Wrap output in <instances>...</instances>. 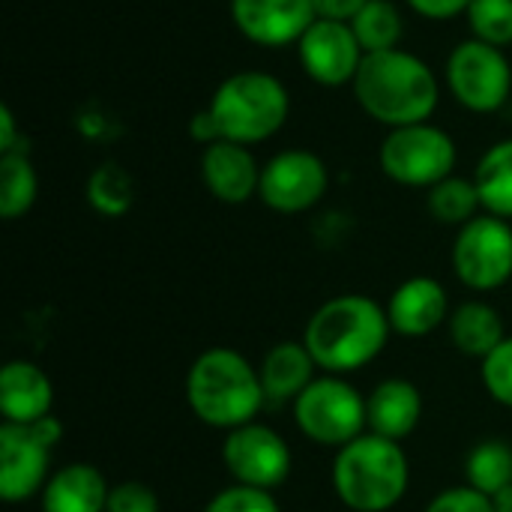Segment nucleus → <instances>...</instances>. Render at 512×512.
Masks as SVG:
<instances>
[{"mask_svg":"<svg viewBox=\"0 0 512 512\" xmlns=\"http://www.w3.org/2000/svg\"><path fill=\"white\" fill-rule=\"evenodd\" d=\"M474 183L483 201V213L512 222V138L492 144L477 162Z\"/></svg>","mask_w":512,"mask_h":512,"instance_id":"4be33fe9","label":"nucleus"},{"mask_svg":"<svg viewBox=\"0 0 512 512\" xmlns=\"http://www.w3.org/2000/svg\"><path fill=\"white\" fill-rule=\"evenodd\" d=\"M447 330H450V339H453L456 351H462L468 357H477V360H486L507 339V327H504L501 312L486 300L459 303L450 312Z\"/></svg>","mask_w":512,"mask_h":512,"instance_id":"412c9836","label":"nucleus"},{"mask_svg":"<svg viewBox=\"0 0 512 512\" xmlns=\"http://www.w3.org/2000/svg\"><path fill=\"white\" fill-rule=\"evenodd\" d=\"M483 210L480 192L474 177H459L450 174L447 180H441L438 186L429 189V213L441 222V225H468L471 219H477Z\"/></svg>","mask_w":512,"mask_h":512,"instance_id":"a878e982","label":"nucleus"},{"mask_svg":"<svg viewBox=\"0 0 512 512\" xmlns=\"http://www.w3.org/2000/svg\"><path fill=\"white\" fill-rule=\"evenodd\" d=\"M480 378L486 393L512 411V336H507L486 360H480Z\"/></svg>","mask_w":512,"mask_h":512,"instance_id":"c85d7f7f","label":"nucleus"},{"mask_svg":"<svg viewBox=\"0 0 512 512\" xmlns=\"http://www.w3.org/2000/svg\"><path fill=\"white\" fill-rule=\"evenodd\" d=\"M291 408L297 429L318 447L342 450L369 432L366 396L342 375H318Z\"/></svg>","mask_w":512,"mask_h":512,"instance_id":"423d86ee","label":"nucleus"},{"mask_svg":"<svg viewBox=\"0 0 512 512\" xmlns=\"http://www.w3.org/2000/svg\"><path fill=\"white\" fill-rule=\"evenodd\" d=\"M51 450L27 429L15 423L0 426V498L21 504L39 498L51 480Z\"/></svg>","mask_w":512,"mask_h":512,"instance_id":"ddd939ff","label":"nucleus"},{"mask_svg":"<svg viewBox=\"0 0 512 512\" xmlns=\"http://www.w3.org/2000/svg\"><path fill=\"white\" fill-rule=\"evenodd\" d=\"M366 420L372 435L402 444L423 420V396L417 384L405 378H384L375 384V390L366 396Z\"/></svg>","mask_w":512,"mask_h":512,"instance_id":"a211bd4d","label":"nucleus"},{"mask_svg":"<svg viewBox=\"0 0 512 512\" xmlns=\"http://www.w3.org/2000/svg\"><path fill=\"white\" fill-rule=\"evenodd\" d=\"M492 507H495V512H512V486L492 495Z\"/></svg>","mask_w":512,"mask_h":512,"instance_id":"4c0bfd02","label":"nucleus"},{"mask_svg":"<svg viewBox=\"0 0 512 512\" xmlns=\"http://www.w3.org/2000/svg\"><path fill=\"white\" fill-rule=\"evenodd\" d=\"M381 171L411 189H432L456 171L459 150L447 129L432 120L390 129L378 150Z\"/></svg>","mask_w":512,"mask_h":512,"instance_id":"0eeeda50","label":"nucleus"},{"mask_svg":"<svg viewBox=\"0 0 512 512\" xmlns=\"http://www.w3.org/2000/svg\"><path fill=\"white\" fill-rule=\"evenodd\" d=\"M387 306L366 294H342L312 312L303 330L315 366L324 375H351L375 363L390 342Z\"/></svg>","mask_w":512,"mask_h":512,"instance_id":"f257e3e1","label":"nucleus"},{"mask_svg":"<svg viewBox=\"0 0 512 512\" xmlns=\"http://www.w3.org/2000/svg\"><path fill=\"white\" fill-rule=\"evenodd\" d=\"M27 429H30V432H33V435H36L48 450H54V447L63 441V432H66V429H63V423H60L54 414H48V417L36 420V423H33V426H27Z\"/></svg>","mask_w":512,"mask_h":512,"instance_id":"c9c22d12","label":"nucleus"},{"mask_svg":"<svg viewBox=\"0 0 512 512\" xmlns=\"http://www.w3.org/2000/svg\"><path fill=\"white\" fill-rule=\"evenodd\" d=\"M450 258L465 288L477 294L504 288L512 279V225L501 216L480 213L459 228Z\"/></svg>","mask_w":512,"mask_h":512,"instance_id":"1a4fd4ad","label":"nucleus"},{"mask_svg":"<svg viewBox=\"0 0 512 512\" xmlns=\"http://www.w3.org/2000/svg\"><path fill=\"white\" fill-rule=\"evenodd\" d=\"M186 402L210 429H240L255 423L267 393L258 366L234 348H210L186 372Z\"/></svg>","mask_w":512,"mask_h":512,"instance_id":"7ed1b4c3","label":"nucleus"},{"mask_svg":"<svg viewBox=\"0 0 512 512\" xmlns=\"http://www.w3.org/2000/svg\"><path fill=\"white\" fill-rule=\"evenodd\" d=\"M423 512H495V507H492V498H486L483 492L465 483V486H450L438 492Z\"/></svg>","mask_w":512,"mask_h":512,"instance_id":"2f4dec72","label":"nucleus"},{"mask_svg":"<svg viewBox=\"0 0 512 512\" xmlns=\"http://www.w3.org/2000/svg\"><path fill=\"white\" fill-rule=\"evenodd\" d=\"M105 512H159V495L141 480L114 483Z\"/></svg>","mask_w":512,"mask_h":512,"instance_id":"7c9ffc66","label":"nucleus"},{"mask_svg":"<svg viewBox=\"0 0 512 512\" xmlns=\"http://www.w3.org/2000/svg\"><path fill=\"white\" fill-rule=\"evenodd\" d=\"M54 405V384L33 360H9L0 369V414L3 423L33 426L48 417Z\"/></svg>","mask_w":512,"mask_h":512,"instance_id":"f3484780","label":"nucleus"},{"mask_svg":"<svg viewBox=\"0 0 512 512\" xmlns=\"http://www.w3.org/2000/svg\"><path fill=\"white\" fill-rule=\"evenodd\" d=\"M297 57L306 72L321 87L354 84L366 51L360 48L348 21L318 18L297 42Z\"/></svg>","mask_w":512,"mask_h":512,"instance_id":"f8f14e48","label":"nucleus"},{"mask_svg":"<svg viewBox=\"0 0 512 512\" xmlns=\"http://www.w3.org/2000/svg\"><path fill=\"white\" fill-rule=\"evenodd\" d=\"M87 204L108 219L126 216L132 201H135V183L129 171L117 162H102L90 177H87Z\"/></svg>","mask_w":512,"mask_h":512,"instance_id":"bb28decb","label":"nucleus"},{"mask_svg":"<svg viewBox=\"0 0 512 512\" xmlns=\"http://www.w3.org/2000/svg\"><path fill=\"white\" fill-rule=\"evenodd\" d=\"M369 0H312L315 15L327 21H354V15L366 6Z\"/></svg>","mask_w":512,"mask_h":512,"instance_id":"72a5a7b5","label":"nucleus"},{"mask_svg":"<svg viewBox=\"0 0 512 512\" xmlns=\"http://www.w3.org/2000/svg\"><path fill=\"white\" fill-rule=\"evenodd\" d=\"M39 195V177L24 150L0 153V216L15 222L27 216Z\"/></svg>","mask_w":512,"mask_h":512,"instance_id":"5701e85b","label":"nucleus"},{"mask_svg":"<svg viewBox=\"0 0 512 512\" xmlns=\"http://www.w3.org/2000/svg\"><path fill=\"white\" fill-rule=\"evenodd\" d=\"M465 483L486 498L512 486V447L501 438L480 441L465 459Z\"/></svg>","mask_w":512,"mask_h":512,"instance_id":"393cba45","label":"nucleus"},{"mask_svg":"<svg viewBox=\"0 0 512 512\" xmlns=\"http://www.w3.org/2000/svg\"><path fill=\"white\" fill-rule=\"evenodd\" d=\"M231 21L261 48L297 45L318 21L312 0H231Z\"/></svg>","mask_w":512,"mask_h":512,"instance_id":"4468645a","label":"nucleus"},{"mask_svg":"<svg viewBox=\"0 0 512 512\" xmlns=\"http://www.w3.org/2000/svg\"><path fill=\"white\" fill-rule=\"evenodd\" d=\"M417 15L429 21H450L456 15H465L471 0H405Z\"/></svg>","mask_w":512,"mask_h":512,"instance_id":"473e14b6","label":"nucleus"},{"mask_svg":"<svg viewBox=\"0 0 512 512\" xmlns=\"http://www.w3.org/2000/svg\"><path fill=\"white\" fill-rule=\"evenodd\" d=\"M351 90L357 105L387 129L426 123L441 102L438 75L405 48L366 54Z\"/></svg>","mask_w":512,"mask_h":512,"instance_id":"f03ea898","label":"nucleus"},{"mask_svg":"<svg viewBox=\"0 0 512 512\" xmlns=\"http://www.w3.org/2000/svg\"><path fill=\"white\" fill-rule=\"evenodd\" d=\"M222 462L228 474L234 477V483L273 492L291 477L294 456H291L288 441L276 429L255 420V423L225 432Z\"/></svg>","mask_w":512,"mask_h":512,"instance_id":"9b49d317","label":"nucleus"},{"mask_svg":"<svg viewBox=\"0 0 512 512\" xmlns=\"http://www.w3.org/2000/svg\"><path fill=\"white\" fill-rule=\"evenodd\" d=\"M327 186H330V171L324 159L312 150L291 147L264 162L258 198L273 213L297 216L312 210L327 195Z\"/></svg>","mask_w":512,"mask_h":512,"instance_id":"9d476101","label":"nucleus"},{"mask_svg":"<svg viewBox=\"0 0 512 512\" xmlns=\"http://www.w3.org/2000/svg\"><path fill=\"white\" fill-rule=\"evenodd\" d=\"M18 147V132H15V114L9 105H0V153H12Z\"/></svg>","mask_w":512,"mask_h":512,"instance_id":"e433bc0d","label":"nucleus"},{"mask_svg":"<svg viewBox=\"0 0 512 512\" xmlns=\"http://www.w3.org/2000/svg\"><path fill=\"white\" fill-rule=\"evenodd\" d=\"M351 30L366 54L399 48L405 33V18L393 0H369L351 21Z\"/></svg>","mask_w":512,"mask_h":512,"instance_id":"b1692460","label":"nucleus"},{"mask_svg":"<svg viewBox=\"0 0 512 512\" xmlns=\"http://www.w3.org/2000/svg\"><path fill=\"white\" fill-rule=\"evenodd\" d=\"M108 480L90 462H72L51 474L39 495L42 512H105Z\"/></svg>","mask_w":512,"mask_h":512,"instance_id":"6ab92c4d","label":"nucleus"},{"mask_svg":"<svg viewBox=\"0 0 512 512\" xmlns=\"http://www.w3.org/2000/svg\"><path fill=\"white\" fill-rule=\"evenodd\" d=\"M411 486V462L399 441L360 435L336 450L333 492L354 512H390L402 504Z\"/></svg>","mask_w":512,"mask_h":512,"instance_id":"20e7f679","label":"nucleus"},{"mask_svg":"<svg viewBox=\"0 0 512 512\" xmlns=\"http://www.w3.org/2000/svg\"><path fill=\"white\" fill-rule=\"evenodd\" d=\"M201 512H282V507L273 498V492L234 483V486L216 492Z\"/></svg>","mask_w":512,"mask_h":512,"instance_id":"c756f323","label":"nucleus"},{"mask_svg":"<svg viewBox=\"0 0 512 512\" xmlns=\"http://www.w3.org/2000/svg\"><path fill=\"white\" fill-rule=\"evenodd\" d=\"M189 135L198 141V144H213V141H222V135H219V126H216V120H213V114L204 108V111H198L192 120H189Z\"/></svg>","mask_w":512,"mask_h":512,"instance_id":"f704fd0d","label":"nucleus"},{"mask_svg":"<svg viewBox=\"0 0 512 512\" xmlns=\"http://www.w3.org/2000/svg\"><path fill=\"white\" fill-rule=\"evenodd\" d=\"M261 384L267 393V402H294L315 378H318V366L309 354V348L300 342H276L261 366Z\"/></svg>","mask_w":512,"mask_h":512,"instance_id":"aec40b11","label":"nucleus"},{"mask_svg":"<svg viewBox=\"0 0 512 512\" xmlns=\"http://www.w3.org/2000/svg\"><path fill=\"white\" fill-rule=\"evenodd\" d=\"M261 168L252 147L237 141H213L201 153V180L204 189L222 204H246L258 195Z\"/></svg>","mask_w":512,"mask_h":512,"instance_id":"2eb2a0df","label":"nucleus"},{"mask_svg":"<svg viewBox=\"0 0 512 512\" xmlns=\"http://www.w3.org/2000/svg\"><path fill=\"white\" fill-rule=\"evenodd\" d=\"M207 111L213 114L225 141L255 147L288 123L291 96L276 75L261 69H240L213 90Z\"/></svg>","mask_w":512,"mask_h":512,"instance_id":"39448f33","label":"nucleus"},{"mask_svg":"<svg viewBox=\"0 0 512 512\" xmlns=\"http://www.w3.org/2000/svg\"><path fill=\"white\" fill-rule=\"evenodd\" d=\"M444 81L462 108L474 114H495L507 105L512 93L510 57L504 48L471 36L450 51Z\"/></svg>","mask_w":512,"mask_h":512,"instance_id":"6e6552de","label":"nucleus"},{"mask_svg":"<svg viewBox=\"0 0 512 512\" xmlns=\"http://www.w3.org/2000/svg\"><path fill=\"white\" fill-rule=\"evenodd\" d=\"M450 294L432 276L405 279L387 300V318L393 333L423 339L450 321Z\"/></svg>","mask_w":512,"mask_h":512,"instance_id":"dca6fc26","label":"nucleus"},{"mask_svg":"<svg viewBox=\"0 0 512 512\" xmlns=\"http://www.w3.org/2000/svg\"><path fill=\"white\" fill-rule=\"evenodd\" d=\"M465 15L474 39L495 48L512 45V0H471Z\"/></svg>","mask_w":512,"mask_h":512,"instance_id":"cd10ccee","label":"nucleus"}]
</instances>
